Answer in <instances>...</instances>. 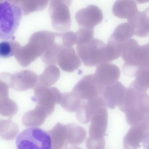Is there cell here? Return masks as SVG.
I'll use <instances>...</instances> for the list:
<instances>
[{
	"instance_id": "1",
	"label": "cell",
	"mask_w": 149,
	"mask_h": 149,
	"mask_svg": "<svg viewBox=\"0 0 149 149\" xmlns=\"http://www.w3.org/2000/svg\"><path fill=\"white\" fill-rule=\"evenodd\" d=\"M118 107L125 114L130 125L149 122V94L146 92L139 91L130 86Z\"/></svg>"
},
{
	"instance_id": "28",
	"label": "cell",
	"mask_w": 149,
	"mask_h": 149,
	"mask_svg": "<svg viewBox=\"0 0 149 149\" xmlns=\"http://www.w3.org/2000/svg\"><path fill=\"white\" fill-rule=\"evenodd\" d=\"M141 142L145 149H149V122L146 125L144 137Z\"/></svg>"
},
{
	"instance_id": "20",
	"label": "cell",
	"mask_w": 149,
	"mask_h": 149,
	"mask_svg": "<svg viewBox=\"0 0 149 149\" xmlns=\"http://www.w3.org/2000/svg\"><path fill=\"white\" fill-rule=\"evenodd\" d=\"M60 74V70L57 68L53 66L47 67L39 76L37 85L49 87L58 81Z\"/></svg>"
},
{
	"instance_id": "13",
	"label": "cell",
	"mask_w": 149,
	"mask_h": 149,
	"mask_svg": "<svg viewBox=\"0 0 149 149\" xmlns=\"http://www.w3.org/2000/svg\"><path fill=\"white\" fill-rule=\"evenodd\" d=\"M147 123L131 126L123 139L124 149H137L140 146V143L144 137Z\"/></svg>"
},
{
	"instance_id": "5",
	"label": "cell",
	"mask_w": 149,
	"mask_h": 149,
	"mask_svg": "<svg viewBox=\"0 0 149 149\" xmlns=\"http://www.w3.org/2000/svg\"><path fill=\"white\" fill-rule=\"evenodd\" d=\"M33 100L36 106L45 112L48 116L54 111L56 104L60 103L62 93L55 87H47L37 85L34 89Z\"/></svg>"
},
{
	"instance_id": "24",
	"label": "cell",
	"mask_w": 149,
	"mask_h": 149,
	"mask_svg": "<svg viewBox=\"0 0 149 149\" xmlns=\"http://www.w3.org/2000/svg\"><path fill=\"white\" fill-rule=\"evenodd\" d=\"M77 41V45L87 43L94 38V29L79 27L75 32Z\"/></svg>"
},
{
	"instance_id": "21",
	"label": "cell",
	"mask_w": 149,
	"mask_h": 149,
	"mask_svg": "<svg viewBox=\"0 0 149 149\" xmlns=\"http://www.w3.org/2000/svg\"><path fill=\"white\" fill-rule=\"evenodd\" d=\"M130 86L139 91L146 92L149 89V68H140Z\"/></svg>"
},
{
	"instance_id": "16",
	"label": "cell",
	"mask_w": 149,
	"mask_h": 149,
	"mask_svg": "<svg viewBox=\"0 0 149 149\" xmlns=\"http://www.w3.org/2000/svg\"><path fill=\"white\" fill-rule=\"evenodd\" d=\"M113 15L121 19H130L138 12L136 4L133 0H117L112 8Z\"/></svg>"
},
{
	"instance_id": "2",
	"label": "cell",
	"mask_w": 149,
	"mask_h": 149,
	"mask_svg": "<svg viewBox=\"0 0 149 149\" xmlns=\"http://www.w3.org/2000/svg\"><path fill=\"white\" fill-rule=\"evenodd\" d=\"M77 54L87 66L98 65L116 59L111 48L102 40L93 38L90 41L77 45Z\"/></svg>"
},
{
	"instance_id": "26",
	"label": "cell",
	"mask_w": 149,
	"mask_h": 149,
	"mask_svg": "<svg viewBox=\"0 0 149 149\" xmlns=\"http://www.w3.org/2000/svg\"><path fill=\"white\" fill-rule=\"evenodd\" d=\"M14 53L11 43L7 40H3L0 43V56L7 58L14 56Z\"/></svg>"
},
{
	"instance_id": "25",
	"label": "cell",
	"mask_w": 149,
	"mask_h": 149,
	"mask_svg": "<svg viewBox=\"0 0 149 149\" xmlns=\"http://www.w3.org/2000/svg\"><path fill=\"white\" fill-rule=\"evenodd\" d=\"M87 149H104L105 146L104 137L99 138H94L89 136L86 141Z\"/></svg>"
},
{
	"instance_id": "27",
	"label": "cell",
	"mask_w": 149,
	"mask_h": 149,
	"mask_svg": "<svg viewBox=\"0 0 149 149\" xmlns=\"http://www.w3.org/2000/svg\"><path fill=\"white\" fill-rule=\"evenodd\" d=\"M140 56L141 67L149 68V42L141 46Z\"/></svg>"
},
{
	"instance_id": "30",
	"label": "cell",
	"mask_w": 149,
	"mask_h": 149,
	"mask_svg": "<svg viewBox=\"0 0 149 149\" xmlns=\"http://www.w3.org/2000/svg\"><path fill=\"white\" fill-rule=\"evenodd\" d=\"M68 149H82L81 148L77 146H70Z\"/></svg>"
},
{
	"instance_id": "14",
	"label": "cell",
	"mask_w": 149,
	"mask_h": 149,
	"mask_svg": "<svg viewBox=\"0 0 149 149\" xmlns=\"http://www.w3.org/2000/svg\"><path fill=\"white\" fill-rule=\"evenodd\" d=\"M8 85L0 81V112L3 116L11 117L17 112L18 107L16 103L9 99Z\"/></svg>"
},
{
	"instance_id": "9",
	"label": "cell",
	"mask_w": 149,
	"mask_h": 149,
	"mask_svg": "<svg viewBox=\"0 0 149 149\" xmlns=\"http://www.w3.org/2000/svg\"><path fill=\"white\" fill-rule=\"evenodd\" d=\"M75 18L79 27L93 28L100 23L103 19L101 9L96 6L89 5L78 10Z\"/></svg>"
},
{
	"instance_id": "11",
	"label": "cell",
	"mask_w": 149,
	"mask_h": 149,
	"mask_svg": "<svg viewBox=\"0 0 149 149\" xmlns=\"http://www.w3.org/2000/svg\"><path fill=\"white\" fill-rule=\"evenodd\" d=\"M127 89L120 82L117 81L106 86L102 96L106 105L111 109H114L121 104Z\"/></svg>"
},
{
	"instance_id": "18",
	"label": "cell",
	"mask_w": 149,
	"mask_h": 149,
	"mask_svg": "<svg viewBox=\"0 0 149 149\" xmlns=\"http://www.w3.org/2000/svg\"><path fill=\"white\" fill-rule=\"evenodd\" d=\"M134 35V28L129 22H125L118 25L109 40L121 46L131 39Z\"/></svg>"
},
{
	"instance_id": "4",
	"label": "cell",
	"mask_w": 149,
	"mask_h": 149,
	"mask_svg": "<svg viewBox=\"0 0 149 149\" xmlns=\"http://www.w3.org/2000/svg\"><path fill=\"white\" fill-rule=\"evenodd\" d=\"M17 149H54L49 133L36 127L27 128L17 136Z\"/></svg>"
},
{
	"instance_id": "7",
	"label": "cell",
	"mask_w": 149,
	"mask_h": 149,
	"mask_svg": "<svg viewBox=\"0 0 149 149\" xmlns=\"http://www.w3.org/2000/svg\"><path fill=\"white\" fill-rule=\"evenodd\" d=\"M72 92L82 101L88 100L99 95L102 91L95 81L93 74L84 76L74 87Z\"/></svg>"
},
{
	"instance_id": "17",
	"label": "cell",
	"mask_w": 149,
	"mask_h": 149,
	"mask_svg": "<svg viewBox=\"0 0 149 149\" xmlns=\"http://www.w3.org/2000/svg\"><path fill=\"white\" fill-rule=\"evenodd\" d=\"M133 26L134 35L141 37L149 36V18L143 11H139L130 19L128 20Z\"/></svg>"
},
{
	"instance_id": "10",
	"label": "cell",
	"mask_w": 149,
	"mask_h": 149,
	"mask_svg": "<svg viewBox=\"0 0 149 149\" xmlns=\"http://www.w3.org/2000/svg\"><path fill=\"white\" fill-rule=\"evenodd\" d=\"M105 107L107 106L101 95L89 100L82 101L76 112L77 118L80 123L87 124L91 121L96 112Z\"/></svg>"
},
{
	"instance_id": "12",
	"label": "cell",
	"mask_w": 149,
	"mask_h": 149,
	"mask_svg": "<svg viewBox=\"0 0 149 149\" xmlns=\"http://www.w3.org/2000/svg\"><path fill=\"white\" fill-rule=\"evenodd\" d=\"M107 107L96 112L93 116L89 126V136L99 138L106 135L107 127L108 114Z\"/></svg>"
},
{
	"instance_id": "6",
	"label": "cell",
	"mask_w": 149,
	"mask_h": 149,
	"mask_svg": "<svg viewBox=\"0 0 149 149\" xmlns=\"http://www.w3.org/2000/svg\"><path fill=\"white\" fill-rule=\"evenodd\" d=\"M1 81L16 91H22L34 88L38 83V77L33 71L25 70L13 74L5 72Z\"/></svg>"
},
{
	"instance_id": "15",
	"label": "cell",
	"mask_w": 149,
	"mask_h": 149,
	"mask_svg": "<svg viewBox=\"0 0 149 149\" xmlns=\"http://www.w3.org/2000/svg\"><path fill=\"white\" fill-rule=\"evenodd\" d=\"M82 63L81 58L73 47H67L63 51L59 61L61 69L65 72H72L79 68Z\"/></svg>"
},
{
	"instance_id": "23",
	"label": "cell",
	"mask_w": 149,
	"mask_h": 149,
	"mask_svg": "<svg viewBox=\"0 0 149 149\" xmlns=\"http://www.w3.org/2000/svg\"><path fill=\"white\" fill-rule=\"evenodd\" d=\"M47 116L45 112L36 107L34 109L27 111L24 114L23 120L24 123H41Z\"/></svg>"
},
{
	"instance_id": "19",
	"label": "cell",
	"mask_w": 149,
	"mask_h": 149,
	"mask_svg": "<svg viewBox=\"0 0 149 149\" xmlns=\"http://www.w3.org/2000/svg\"><path fill=\"white\" fill-rule=\"evenodd\" d=\"M65 125L66 137L70 144L79 145L84 141L87 132L83 127L75 123H70Z\"/></svg>"
},
{
	"instance_id": "29",
	"label": "cell",
	"mask_w": 149,
	"mask_h": 149,
	"mask_svg": "<svg viewBox=\"0 0 149 149\" xmlns=\"http://www.w3.org/2000/svg\"><path fill=\"white\" fill-rule=\"evenodd\" d=\"M143 12L146 16L149 18V7L145 9Z\"/></svg>"
},
{
	"instance_id": "22",
	"label": "cell",
	"mask_w": 149,
	"mask_h": 149,
	"mask_svg": "<svg viewBox=\"0 0 149 149\" xmlns=\"http://www.w3.org/2000/svg\"><path fill=\"white\" fill-rule=\"evenodd\" d=\"M82 100L75 93L72 92L62 93L60 104L66 111L76 112L82 102Z\"/></svg>"
},
{
	"instance_id": "8",
	"label": "cell",
	"mask_w": 149,
	"mask_h": 149,
	"mask_svg": "<svg viewBox=\"0 0 149 149\" xmlns=\"http://www.w3.org/2000/svg\"><path fill=\"white\" fill-rule=\"evenodd\" d=\"M93 75L99 86L103 91L106 86L118 81L120 77V70L116 65L104 62L97 66Z\"/></svg>"
},
{
	"instance_id": "3",
	"label": "cell",
	"mask_w": 149,
	"mask_h": 149,
	"mask_svg": "<svg viewBox=\"0 0 149 149\" xmlns=\"http://www.w3.org/2000/svg\"><path fill=\"white\" fill-rule=\"evenodd\" d=\"M22 12L18 6L7 1L0 3V38L12 39L20 24Z\"/></svg>"
}]
</instances>
